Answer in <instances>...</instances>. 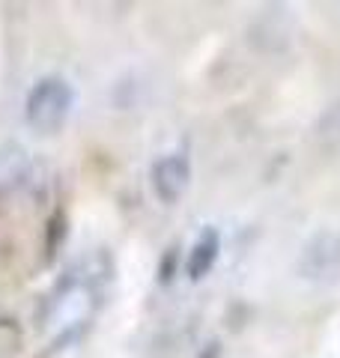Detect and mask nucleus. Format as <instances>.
Here are the masks:
<instances>
[{
  "label": "nucleus",
  "instance_id": "1",
  "mask_svg": "<svg viewBox=\"0 0 340 358\" xmlns=\"http://www.w3.org/2000/svg\"><path fill=\"white\" fill-rule=\"evenodd\" d=\"M75 108V90L60 75H45L30 87L24 99V120L33 131L57 134Z\"/></svg>",
  "mask_w": 340,
  "mask_h": 358
},
{
  "label": "nucleus",
  "instance_id": "2",
  "mask_svg": "<svg viewBox=\"0 0 340 358\" xmlns=\"http://www.w3.org/2000/svg\"><path fill=\"white\" fill-rule=\"evenodd\" d=\"M299 272L308 281H337L340 278V233L320 230L304 242L299 257Z\"/></svg>",
  "mask_w": 340,
  "mask_h": 358
},
{
  "label": "nucleus",
  "instance_id": "3",
  "mask_svg": "<svg viewBox=\"0 0 340 358\" xmlns=\"http://www.w3.org/2000/svg\"><path fill=\"white\" fill-rule=\"evenodd\" d=\"M96 299L93 281L87 275H72L66 284H60L54 296V322L63 334L72 329H81L90 317V301Z\"/></svg>",
  "mask_w": 340,
  "mask_h": 358
},
{
  "label": "nucleus",
  "instance_id": "4",
  "mask_svg": "<svg viewBox=\"0 0 340 358\" xmlns=\"http://www.w3.org/2000/svg\"><path fill=\"white\" fill-rule=\"evenodd\" d=\"M191 182V162L183 150L162 152L150 167V185L162 203H176L188 192Z\"/></svg>",
  "mask_w": 340,
  "mask_h": 358
},
{
  "label": "nucleus",
  "instance_id": "5",
  "mask_svg": "<svg viewBox=\"0 0 340 358\" xmlns=\"http://www.w3.org/2000/svg\"><path fill=\"white\" fill-rule=\"evenodd\" d=\"M221 257V233L218 227H203L194 242H191L188 248V257H185V275L191 278V281H203L215 263H218Z\"/></svg>",
  "mask_w": 340,
  "mask_h": 358
},
{
  "label": "nucleus",
  "instance_id": "6",
  "mask_svg": "<svg viewBox=\"0 0 340 358\" xmlns=\"http://www.w3.org/2000/svg\"><path fill=\"white\" fill-rule=\"evenodd\" d=\"M323 134H325V138H332V141H340V102L332 108V110H328V114L323 117Z\"/></svg>",
  "mask_w": 340,
  "mask_h": 358
}]
</instances>
